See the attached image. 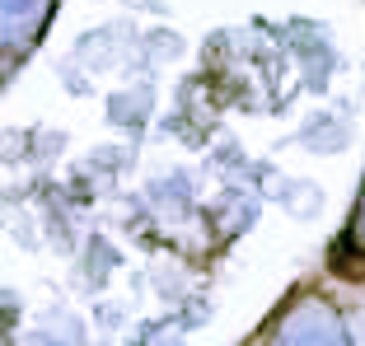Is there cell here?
<instances>
[{"mask_svg": "<svg viewBox=\"0 0 365 346\" xmlns=\"http://www.w3.org/2000/svg\"><path fill=\"white\" fill-rule=\"evenodd\" d=\"M281 346H342V342H337V332H328V327H286V332H281Z\"/></svg>", "mask_w": 365, "mask_h": 346, "instance_id": "1", "label": "cell"}, {"mask_svg": "<svg viewBox=\"0 0 365 346\" xmlns=\"http://www.w3.org/2000/svg\"><path fill=\"white\" fill-rule=\"evenodd\" d=\"M0 5H5V14H10V19H24V14H33L43 0H0Z\"/></svg>", "mask_w": 365, "mask_h": 346, "instance_id": "2", "label": "cell"}]
</instances>
